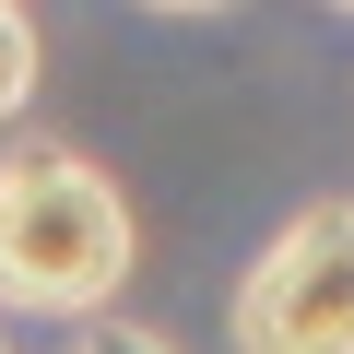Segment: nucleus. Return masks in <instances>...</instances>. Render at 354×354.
<instances>
[{"instance_id": "f257e3e1", "label": "nucleus", "mask_w": 354, "mask_h": 354, "mask_svg": "<svg viewBox=\"0 0 354 354\" xmlns=\"http://www.w3.org/2000/svg\"><path fill=\"white\" fill-rule=\"evenodd\" d=\"M142 272V213L130 189L71 153V142H12L0 153V319H106Z\"/></svg>"}, {"instance_id": "f03ea898", "label": "nucleus", "mask_w": 354, "mask_h": 354, "mask_svg": "<svg viewBox=\"0 0 354 354\" xmlns=\"http://www.w3.org/2000/svg\"><path fill=\"white\" fill-rule=\"evenodd\" d=\"M236 354H354V201H295L225 295Z\"/></svg>"}, {"instance_id": "7ed1b4c3", "label": "nucleus", "mask_w": 354, "mask_h": 354, "mask_svg": "<svg viewBox=\"0 0 354 354\" xmlns=\"http://www.w3.org/2000/svg\"><path fill=\"white\" fill-rule=\"evenodd\" d=\"M36 83H48V36H36L24 0H0V130L36 106Z\"/></svg>"}, {"instance_id": "20e7f679", "label": "nucleus", "mask_w": 354, "mask_h": 354, "mask_svg": "<svg viewBox=\"0 0 354 354\" xmlns=\"http://www.w3.org/2000/svg\"><path fill=\"white\" fill-rule=\"evenodd\" d=\"M71 354H177V342H165V330H142V319H118V307H106V319H83V330H71Z\"/></svg>"}, {"instance_id": "39448f33", "label": "nucleus", "mask_w": 354, "mask_h": 354, "mask_svg": "<svg viewBox=\"0 0 354 354\" xmlns=\"http://www.w3.org/2000/svg\"><path fill=\"white\" fill-rule=\"evenodd\" d=\"M142 12H165V24H201V12H225V0H142Z\"/></svg>"}, {"instance_id": "423d86ee", "label": "nucleus", "mask_w": 354, "mask_h": 354, "mask_svg": "<svg viewBox=\"0 0 354 354\" xmlns=\"http://www.w3.org/2000/svg\"><path fill=\"white\" fill-rule=\"evenodd\" d=\"M330 12H354V0H330Z\"/></svg>"}, {"instance_id": "0eeeda50", "label": "nucleus", "mask_w": 354, "mask_h": 354, "mask_svg": "<svg viewBox=\"0 0 354 354\" xmlns=\"http://www.w3.org/2000/svg\"><path fill=\"white\" fill-rule=\"evenodd\" d=\"M0 354H12V342H0Z\"/></svg>"}]
</instances>
